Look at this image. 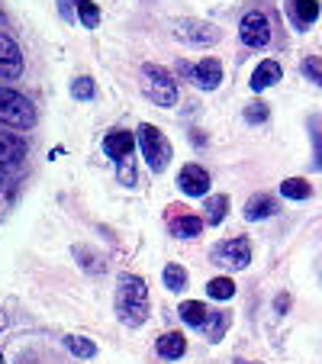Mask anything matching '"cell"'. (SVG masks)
Instances as JSON below:
<instances>
[{
    "mask_svg": "<svg viewBox=\"0 0 322 364\" xmlns=\"http://www.w3.org/2000/svg\"><path fill=\"white\" fill-rule=\"evenodd\" d=\"M149 287H145V281L139 274H123L117 284V316L119 323L132 326V329H139V326L149 319Z\"/></svg>",
    "mask_w": 322,
    "mask_h": 364,
    "instance_id": "1",
    "label": "cell"
},
{
    "mask_svg": "<svg viewBox=\"0 0 322 364\" xmlns=\"http://www.w3.org/2000/svg\"><path fill=\"white\" fill-rule=\"evenodd\" d=\"M0 123L14 126V129H33L36 107L29 103V97H23L14 87H0Z\"/></svg>",
    "mask_w": 322,
    "mask_h": 364,
    "instance_id": "2",
    "label": "cell"
},
{
    "mask_svg": "<svg viewBox=\"0 0 322 364\" xmlns=\"http://www.w3.org/2000/svg\"><path fill=\"white\" fill-rule=\"evenodd\" d=\"M139 149H142V159L149 161L151 171H165L168 161H171V142H168V136L158 126H149L142 123L139 126Z\"/></svg>",
    "mask_w": 322,
    "mask_h": 364,
    "instance_id": "3",
    "label": "cell"
},
{
    "mask_svg": "<svg viewBox=\"0 0 322 364\" xmlns=\"http://www.w3.org/2000/svg\"><path fill=\"white\" fill-rule=\"evenodd\" d=\"M145 94L155 107H174L178 103V81L171 71L158 68V65H145Z\"/></svg>",
    "mask_w": 322,
    "mask_h": 364,
    "instance_id": "4",
    "label": "cell"
},
{
    "mask_svg": "<svg viewBox=\"0 0 322 364\" xmlns=\"http://www.w3.org/2000/svg\"><path fill=\"white\" fill-rule=\"evenodd\" d=\"M248 262H252V242H248L245 235L226 239L213 248V264H220V268L242 271V268H248Z\"/></svg>",
    "mask_w": 322,
    "mask_h": 364,
    "instance_id": "5",
    "label": "cell"
},
{
    "mask_svg": "<svg viewBox=\"0 0 322 364\" xmlns=\"http://www.w3.org/2000/svg\"><path fill=\"white\" fill-rule=\"evenodd\" d=\"M174 36L190 46H213V42H220V29L213 26L206 20H190V16H181L174 20Z\"/></svg>",
    "mask_w": 322,
    "mask_h": 364,
    "instance_id": "6",
    "label": "cell"
},
{
    "mask_svg": "<svg viewBox=\"0 0 322 364\" xmlns=\"http://www.w3.org/2000/svg\"><path fill=\"white\" fill-rule=\"evenodd\" d=\"M239 36L248 48H264L271 42V23H267V16L261 10H248L239 23Z\"/></svg>",
    "mask_w": 322,
    "mask_h": 364,
    "instance_id": "7",
    "label": "cell"
},
{
    "mask_svg": "<svg viewBox=\"0 0 322 364\" xmlns=\"http://www.w3.org/2000/svg\"><path fill=\"white\" fill-rule=\"evenodd\" d=\"M23 159H26V139L20 136V129L0 123V165L10 168Z\"/></svg>",
    "mask_w": 322,
    "mask_h": 364,
    "instance_id": "8",
    "label": "cell"
},
{
    "mask_svg": "<svg viewBox=\"0 0 322 364\" xmlns=\"http://www.w3.org/2000/svg\"><path fill=\"white\" fill-rule=\"evenodd\" d=\"M181 71H184L200 90H216L222 81V65L216 62V58H203V62L193 65V68L190 65H181Z\"/></svg>",
    "mask_w": 322,
    "mask_h": 364,
    "instance_id": "9",
    "label": "cell"
},
{
    "mask_svg": "<svg viewBox=\"0 0 322 364\" xmlns=\"http://www.w3.org/2000/svg\"><path fill=\"white\" fill-rule=\"evenodd\" d=\"M178 184L187 197H206L210 193V171L200 165H184L178 174Z\"/></svg>",
    "mask_w": 322,
    "mask_h": 364,
    "instance_id": "10",
    "label": "cell"
},
{
    "mask_svg": "<svg viewBox=\"0 0 322 364\" xmlns=\"http://www.w3.org/2000/svg\"><path fill=\"white\" fill-rule=\"evenodd\" d=\"M20 71H23L20 46L7 33H0V77H20Z\"/></svg>",
    "mask_w": 322,
    "mask_h": 364,
    "instance_id": "11",
    "label": "cell"
},
{
    "mask_svg": "<svg viewBox=\"0 0 322 364\" xmlns=\"http://www.w3.org/2000/svg\"><path fill=\"white\" fill-rule=\"evenodd\" d=\"M132 149H136V136L132 132H110V136L103 139V151L110 155L113 161H123V159H132Z\"/></svg>",
    "mask_w": 322,
    "mask_h": 364,
    "instance_id": "12",
    "label": "cell"
},
{
    "mask_svg": "<svg viewBox=\"0 0 322 364\" xmlns=\"http://www.w3.org/2000/svg\"><path fill=\"white\" fill-rule=\"evenodd\" d=\"M287 14L296 29H306L319 20V0H287Z\"/></svg>",
    "mask_w": 322,
    "mask_h": 364,
    "instance_id": "13",
    "label": "cell"
},
{
    "mask_svg": "<svg viewBox=\"0 0 322 364\" xmlns=\"http://www.w3.org/2000/svg\"><path fill=\"white\" fill-rule=\"evenodd\" d=\"M277 213V200L271 193H254L252 200L245 203V220H267V216Z\"/></svg>",
    "mask_w": 322,
    "mask_h": 364,
    "instance_id": "14",
    "label": "cell"
},
{
    "mask_svg": "<svg viewBox=\"0 0 322 364\" xmlns=\"http://www.w3.org/2000/svg\"><path fill=\"white\" fill-rule=\"evenodd\" d=\"M281 75H284L281 65L267 58V62H261L258 68H254V75H252V90H267V87H274V84L281 81Z\"/></svg>",
    "mask_w": 322,
    "mask_h": 364,
    "instance_id": "15",
    "label": "cell"
},
{
    "mask_svg": "<svg viewBox=\"0 0 322 364\" xmlns=\"http://www.w3.org/2000/svg\"><path fill=\"white\" fill-rule=\"evenodd\" d=\"M178 313H181V319H184L187 326H193V329H203L206 319H210V306H203L200 300H184Z\"/></svg>",
    "mask_w": 322,
    "mask_h": 364,
    "instance_id": "16",
    "label": "cell"
},
{
    "mask_svg": "<svg viewBox=\"0 0 322 364\" xmlns=\"http://www.w3.org/2000/svg\"><path fill=\"white\" fill-rule=\"evenodd\" d=\"M184 351H187V338L181 336V332H165V336L158 338V355L168 358V361L181 358Z\"/></svg>",
    "mask_w": 322,
    "mask_h": 364,
    "instance_id": "17",
    "label": "cell"
},
{
    "mask_svg": "<svg viewBox=\"0 0 322 364\" xmlns=\"http://www.w3.org/2000/svg\"><path fill=\"white\" fill-rule=\"evenodd\" d=\"M203 210H206V223H210V226H220L229 213V197L226 193H213V197H206Z\"/></svg>",
    "mask_w": 322,
    "mask_h": 364,
    "instance_id": "18",
    "label": "cell"
},
{
    "mask_svg": "<svg viewBox=\"0 0 322 364\" xmlns=\"http://www.w3.org/2000/svg\"><path fill=\"white\" fill-rule=\"evenodd\" d=\"M229 313H222V309H210V319H206V326H203V332H206V338L210 342H220L222 336H226V329H229Z\"/></svg>",
    "mask_w": 322,
    "mask_h": 364,
    "instance_id": "19",
    "label": "cell"
},
{
    "mask_svg": "<svg viewBox=\"0 0 322 364\" xmlns=\"http://www.w3.org/2000/svg\"><path fill=\"white\" fill-rule=\"evenodd\" d=\"M200 229H203V220H200V216H178V220L171 223V232L181 235V239H197Z\"/></svg>",
    "mask_w": 322,
    "mask_h": 364,
    "instance_id": "20",
    "label": "cell"
},
{
    "mask_svg": "<svg viewBox=\"0 0 322 364\" xmlns=\"http://www.w3.org/2000/svg\"><path fill=\"white\" fill-rule=\"evenodd\" d=\"M65 348H68L75 358H94L97 355V345L84 336H68L65 338Z\"/></svg>",
    "mask_w": 322,
    "mask_h": 364,
    "instance_id": "21",
    "label": "cell"
},
{
    "mask_svg": "<svg viewBox=\"0 0 322 364\" xmlns=\"http://www.w3.org/2000/svg\"><path fill=\"white\" fill-rule=\"evenodd\" d=\"M206 294H210L213 300H232V296H235V284L229 281V277H213V281L206 284Z\"/></svg>",
    "mask_w": 322,
    "mask_h": 364,
    "instance_id": "22",
    "label": "cell"
},
{
    "mask_svg": "<svg viewBox=\"0 0 322 364\" xmlns=\"http://www.w3.org/2000/svg\"><path fill=\"white\" fill-rule=\"evenodd\" d=\"M281 193H284L287 200H306L309 193H313V187H309L303 178H287V181L281 184Z\"/></svg>",
    "mask_w": 322,
    "mask_h": 364,
    "instance_id": "23",
    "label": "cell"
},
{
    "mask_svg": "<svg viewBox=\"0 0 322 364\" xmlns=\"http://www.w3.org/2000/svg\"><path fill=\"white\" fill-rule=\"evenodd\" d=\"M161 277H165V287L174 290V294L187 287V271L181 268V264H168V268L161 271Z\"/></svg>",
    "mask_w": 322,
    "mask_h": 364,
    "instance_id": "24",
    "label": "cell"
},
{
    "mask_svg": "<svg viewBox=\"0 0 322 364\" xmlns=\"http://www.w3.org/2000/svg\"><path fill=\"white\" fill-rule=\"evenodd\" d=\"M77 7V16H81V23L87 29H97V23H100V10H97L94 0H75Z\"/></svg>",
    "mask_w": 322,
    "mask_h": 364,
    "instance_id": "25",
    "label": "cell"
},
{
    "mask_svg": "<svg viewBox=\"0 0 322 364\" xmlns=\"http://www.w3.org/2000/svg\"><path fill=\"white\" fill-rule=\"evenodd\" d=\"M94 94H97V84L90 81V77H75V81H71V97H75V100H90Z\"/></svg>",
    "mask_w": 322,
    "mask_h": 364,
    "instance_id": "26",
    "label": "cell"
},
{
    "mask_svg": "<svg viewBox=\"0 0 322 364\" xmlns=\"http://www.w3.org/2000/svg\"><path fill=\"white\" fill-rule=\"evenodd\" d=\"M267 117H271V110H267V103L254 100V103H248V107H245V119H248V123H264Z\"/></svg>",
    "mask_w": 322,
    "mask_h": 364,
    "instance_id": "27",
    "label": "cell"
},
{
    "mask_svg": "<svg viewBox=\"0 0 322 364\" xmlns=\"http://www.w3.org/2000/svg\"><path fill=\"white\" fill-rule=\"evenodd\" d=\"M303 75L309 77V81H316L322 87V58H306V62H303Z\"/></svg>",
    "mask_w": 322,
    "mask_h": 364,
    "instance_id": "28",
    "label": "cell"
},
{
    "mask_svg": "<svg viewBox=\"0 0 322 364\" xmlns=\"http://www.w3.org/2000/svg\"><path fill=\"white\" fill-rule=\"evenodd\" d=\"M119 181L126 187H136V171H132V159H123L119 161Z\"/></svg>",
    "mask_w": 322,
    "mask_h": 364,
    "instance_id": "29",
    "label": "cell"
},
{
    "mask_svg": "<svg viewBox=\"0 0 322 364\" xmlns=\"http://www.w3.org/2000/svg\"><path fill=\"white\" fill-rule=\"evenodd\" d=\"M290 306V296L287 294H284V296H277V309H281V313H284V309H287Z\"/></svg>",
    "mask_w": 322,
    "mask_h": 364,
    "instance_id": "30",
    "label": "cell"
},
{
    "mask_svg": "<svg viewBox=\"0 0 322 364\" xmlns=\"http://www.w3.org/2000/svg\"><path fill=\"white\" fill-rule=\"evenodd\" d=\"M58 4H62V14H65V16H68V20H71V10H68V0H58Z\"/></svg>",
    "mask_w": 322,
    "mask_h": 364,
    "instance_id": "31",
    "label": "cell"
},
{
    "mask_svg": "<svg viewBox=\"0 0 322 364\" xmlns=\"http://www.w3.org/2000/svg\"><path fill=\"white\" fill-rule=\"evenodd\" d=\"M4 178H7V168L0 165V184H4Z\"/></svg>",
    "mask_w": 322,
    "mask_h": 364,
    "instance_id": "32",
    "label": "cell"
},
{
    "mask_svg": "<svg viewBox=\"0 0 322 364\" xmlns=\"http://www.w3.org/2000/svg\"><path fill=\"white\" fill-rule=\"evenodd\" d=\"M4 23H7V16H4V14H0V26H4Z\"/></svg>",
    "mask_w": 322,
    "mask_h": 364,
    "instance_id": "33",
    "label": "cell"
},
{
    "mask_svg": "<svg viewBox=\"0 0 322 364\" xmlns=\"http://www.w3.org/2000/svg\"><path fill=\"white\" fill-rule=\"evenodd\" d=\"M235 364H248V361H235Z\"/></svg>",
    "mask_w": 322,
    "mask_h": 364,
    "instance_id": "34",
    "label": "cell"
},
{
    "mask_svg": "<svg viewBox=\"0 0 322 364\" xmlns=\"http://www.w3.org/2000/svg\"><path fill=\"white\" fill-rule=\"evenodd\" d=\"M0 364H4V355H0Z\"/></svg>",
    "mask_w": 322,
    "mask_h": 364,
    "instance_id": "35",
    "label": "cell"
},
{
    "mask_svg": "<svg viewBox=\"0 0 322 364\" xmlns=\"http://www.w3.org/2000/svg\"><path fill=\"white\" fill-rule=\"evenodd\" d=\"M26 364H33V361H26Z\"/></svg>",
    "mask_w": 322,
    "mask_h": 364,
    "instance_id": "36",
    "label": "cell"
}]
</instances>
